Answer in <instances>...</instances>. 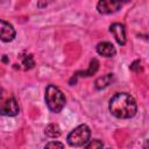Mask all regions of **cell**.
Listing matches in <instances>:
<instances>
[{"mask_svg": "<svg viewBox=\"0 0 149 149\" xmlns=\"http://www.w3.org/2000/svg\"><path fill=\"white\" fill-rule=\"evenodd\" d=\"M109 31L111 34L114 36L115 41L118 42L119 45H125L127 42V37H126V29L125 26L122 23L119 22H114L109 26Z\"/></svg>", "mask_w": 149, "mask_h": 149, "instance_id": "7", "label": "cell"}, {"mask_svg": "<svg viewBox=\"0 0 149 149\" xmlns=\"http://www.w3.org/2000/svg\"><path fill=\"white\" fill-rule=\"evenodd\" d=\"M114 81V73H107L101 77H98L94 81V87L95 90H104L107 86H109Z\"/></svg>", "mask_w": 149, "mask_h": 149, "instance_id": "10", "label": "cell"}, {"mask_svg": "<svg viewBox=\"0 0 149 149\" xmlns=\"http://www.w3.org/2000/svg\"><path fill=\"white\" fill-rule=\"evenodd\" d=\"M118 1H119L121 5H123V3H127V2H129L130 0H118Z\"/></svg>", "mask_w": 149, "mask_h": 149, "instance_id": "16", "label": "cell"}, {"mask_svg": "<svg viewBox=\"0 0 149 149\" xmlns=\"http://www.w3.org/2000/svg\"><path fill=\"white\" fill-rule=\"evenodd\" d=\"M44 134L50 139H57L61 136V127L57 123H49L44 129Z\"/></svg>", "mask_w": 149, "mask_h": 149, "instance_id": "11", "label": "cell"}, {"mask_svg": "<svg viewBox=\"0 0 149 149\" xmlns=\"http://www.w3.org/2000/svg\"><path fill=\"white\" fill-rule=\"evenodd\" d=\"M44 148H64V144L58 141H50L44 146Z\"/></svg>", "mask_w": 149, "mask_h": 149, "instance_id": "14", "label": "cell"}, {"mask_svg": "<svg viewBox=\"0 0 149 149\" xmlns=\"http://www.w3.org/2000/svg\"><path fill=\"white\" fill-rule=\"evenodd\" d=\"M2 62H5V63L7 62V57H6V55H3V56H2Z\"/></svg>", "mask_w": 149, "mask_h": 149, "instance_id": "17", "label": "cell"}, {"mask_svg": "<svg viewBox=\"0 0 149 149\" xmlns=\"http://www.w3.org/2000/svg\"><path fill=\"white\" fill-rule=\"evenodd\" d=\"M91 137V129L87 125L83 123L73 128L66 137L69 146L71 147H84Z\"/></svg>", "mask_w": 149, "mask_h": 149, "instance_id": "3", "label": "cell"}, {"mask_svg": "<svg viewBox=\"0 0 149 149\" xmlns=\"http://www.w3.org/2000/svg\"><path fill=\"white\" fill-rule=\"evenodd\" d=\"M86 149H95V148H102L104 147V143L101 140L99 139H94V140H90L85 146H84Z\"/></svg>", "mask_w": 149, "mask_h": 149, "instance_id": "13", "label": "cell"}, {"mask_svg": "<svg viewBox=\"0 0 149 149\" xmlns=\"http://www.w3.org/2000/svg\"><path fill=\"white\" fill-rule=\"evenodd\" d=\"M44 100H45L47 107L52 113H59L66 104L64 93L55 85L47 86L45 93H44Z\"/></svg>", "mask_w": 149, "mask_h": 149, "instance_id": "2", "label": "cell"}, {"mask_svg": "<svg viewBox=\"0 0 149 149\" xmlns=\"http://www.w3.org/2000/svg\"><path fill=\"white\" fill-rule=\"evenodd\" d=\"M21 58H22V65H23L24 70H30L35 66V61H34L33 55L27 54L24 56H21Z\"/></svg>", "mask_w": 149, "mask_h": 149, "instance_id": "12", "label": "cell"}, {"mask_svg": "<svg viewBox=\"0 0 149 149\" xmlns=\"http://www.w3.org/2000/svg\"><path fill=\"white\" fill-rule=\"evenodd\" d=\"M139 65H140V61H139V59H136V61H134V62L132 63V65L129 66V69H130L132 71H137V69H136V68H140Z\"/></svg>", "mask_w": 149, "mask_h": 149, "instance_id": "15", "label": "cell"}, {"mask_svg": "<svg viewBox=\"0 0 149 149\" xmlns=\"http://www.w3.org/2000/svg\"><path fill=\"white\" fill-rule=\"evenodd\" d=\"M108 109L116 119H132L137 112V104L132 94L119 92L109 99Z\"/></svg>", "mask_w": 149, "mask_h": 149, "instance_id": "1", "label": "cell"}, {"mask_svg": "<svg viewBox=\"0 0 149 149\" xmlns=\"http://www.w3.org/2000/svg\"><path fill=\"white\" fill-rule=\"evenodd\" d=\"M0 112H1V115L16 116L20 112V107H19V104H17L16 99L14 97H10L7 100H5V102H2Z\"/></svg>", "mask_w": 149, "mask_h": 149, "instance_id": "6", "label": "cell"}, {"mask_svg": "<svg viewBox=\"0 0 149 149\" xmlns=\"http://www.w3.org/2000/svg\"><path fill=\"white\" fill-rule=\"evenodd\" d=\"M95 50L100 55V56H104V57H114L116 55V49L115 47L113 45V43L108 42V41H102V42H99L95 47Z\"/></svg>", "mask_w": 149, "mask_h": 149, "instance_id": "8", "label": "cell"}, {"mask_svg": "<svg viewBox=\"0 0 149 149\" xmlns=\"http://www.w3.org/2000/svg\"><path fill=\"white\" fill-rule=\"evenodd\" d=\"M121 6L122 5L118 0H99L97 3V10L101 15H109L116 13Z\"/></svg>", "mask_w": 149, "mask_h": 149, "instance_id": "4", "label": "cell"}, {"mask_svg": "<svg viewBox=\"0 0 149 149\" xmlns=\"http://www.w3.org/2000/svg\"><path fill=\"white\" fill-rule=\"evenodd\" d=\"M98 69H99V62H98V59H97V58H92L91 62H90V65H88L87 70L76 72V73L73 74L72 79H74V81H76V80H77V77H90V76L94 74V73L98 71Z\"/></svg>", "mask_w": 149, "mask_h": 149, "instance_id": "9", "label": "cell"}, {"mask_svg": "<svg viewBox=\"0 0 149 149\" xmlns=\"http://www.w3.org/2000/svg\"><path fill=\"white\" fill-rule=\"evenodd\" d=\"M16 36L15 28L12 23L1 20L0 21V40L2 42H12Z\"/></svg>", "mask_w": 149, "mask_h": 149, "instance_id": "5", "label": "cell"}]
</instances>
